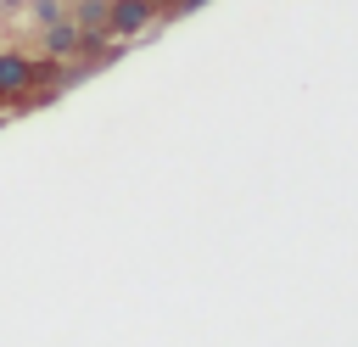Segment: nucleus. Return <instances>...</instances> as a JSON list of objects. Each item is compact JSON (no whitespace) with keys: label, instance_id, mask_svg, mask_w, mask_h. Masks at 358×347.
Wrapping results in <instances>:
<instances>
[{"label":"nucleus","instance_id":"2","mask_svg":"<svg viewBox=\"0 0 358 347\" xmlns=\"http://www.w3.org/2000/svg\"><path fill=\"white\" fill-rule=\"evenodd\" d=\"M106 17H112V34H140L145 17H151V6L145 0H117V6H106Z\"/></svg>","mask_w":358,"mask_h":347},{"label":"nucleus","instance_id":"1","mask_svg":"<svg viewBox=\"0 0 358 347\" xmlns=\"http://www.w3.org/2000/svg\"><path fill=\"white\" fill-rule=\"evenodd\" d=\"M45 50H50V56H73V50H84V28L50 17V28H45Z\"/></svg>","mask_w":358,"mask_h":347},{"label":"nucleus","instance_id":"3","mask_svg":"<svg viewBox=\"0 0 358 347\" xmlns=\"http://www.w3.org/2000/svg\"><path fill=\"white\" fill-rule=\"evenodd\" d=\"M28 78H34V67L22 56H0V95H22Z\"/></svg>","mask_w":358,"mask_h":347},{"label":"nucleus","instance_id":"6","mask_svg":"<svg viewBox=\"0 0 358 347\" xmlns=\"http://www.w3.org/2000/svg\"><path fill=\"white\" fill-rule=\"evenodd\" d=\"M185 6H196V0H185Z\"/></svg>","mask_w":358,"mask_h":347},{"label":"nucleus","instance_id":"4","mask_svg":"<svg viewBox=\"0 0 358 347\" xmlns=\"http://www.w3.org/2000/svg\"><path fill=\"white\" fill-rule=\"evenodd\" d=\"M78 17H84V28H90V22H101V17H106V0H84V6H78Z\"/></svg>","mask_w":358,"mask_h":347},{"label":"nucleus","instance_id":"5","mask_svg":"<svg viewBox=\"0 0 358 347\" xmlns=\"http://www.w3.org/2000/svg\"><path fill=\"white\" fill-rule=\"evenodd\" d=\"M145 6H157V0H145Z\"/></svg>","mask_w":358,"mask_h":347}]
</instances>
